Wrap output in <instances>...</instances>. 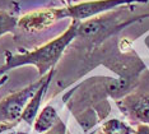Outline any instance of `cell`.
Here are the masks:
<instances>
[{"label":"cell","instance_id":"52a82bcc","mask_svg":"<svg viewBox=\"0 0 149 134\" xmlns=\"http://www.w3.org/2000/svg\"><path fill=\"white\" fill-rule=\"evenodd\" d=\"M54 74H55V69H51L45 75V79H43L42 84L40 86V88L35 92V95L31 97L29 102L27 104L24 110H23V114L21 116V121H24L26 124H28V125H33V123H35L37 115H38V112H40V107H41V102L43 100V96H45L47 89H49V86L52 81Z\"/></svg>","mask_w":149,"mask_h":134},{"label":"cell","instance_id":"ba28073f","mask_svg":"<svg viewBox=\"0 0 149 134\" xmlns=\"http://www.w3.org/2000/svg\"><path fill=\"white\" fill-rule=\"evenodd\" d=\"M59 120L60 118L55 107L52 105H46L42 110H40L38 115L33 123V129L38 134H45L51 128H54Z\"/></svg>","mask_w":149,"mask_h":134},{"label":"cell","instance_id":"7c38bea8","mask_svg":"<svg viewBox=\"0 0 149 134\" xmlns=\"http://www.w3.org/2000/svg\"><path fill=\"white\" fill-rule=\"evenodd\" d=\"M17 124H8V123H0V134H4L9 130H13Z\"/></svg>","mask_w":149,"mask_h":134},{"label":"cell","instance_id":"277c9868","mask_svg":"<svg viewBox=\"0 0 149 134\" xmlns=\"http://www.w3.org/2000/svg\"><path fill=\"white\" fill-rule=\"evenodd\" d=\"M43 79H45V75L40 78L38 81L28 84L27 87L3 98L0 101V123L18 124L21 121L23 110L29 102L31 97L35 95V92L42 84Z\"/></svg>","mask_w":149,"mask_h":134},{"label":"cell","instance_id":"8992f818","mask_svg":"<svg viewBox=\"0 0 149 134\" xmlns=\"http://www.w3.org/2000/svg\"><path fill=\"white\" fill-rule=\"evenodd\" d=\"M65 18H68L65 8H47L19 17L17 27L27 33H35L49 28L57 20Z\"/></svg>","mask_w":149,"mask_h":134},{"label":"cell","instance_id":"3957f363","mask_svg":"<svg viewBox=\"0 0 149 134\" xmlns=\"http://www.w3.org/2000/svg\"><path fill=\"white\" fill-rule=\"evenodd\" d=\"M116 105L129 119L149 125V73L147 70L133 91L116 100Z\"/></svg>","mask_w":149,"mask_h":134},{"label":"cell","instance_id":"8fae6325","mask_svg":"<svg viewBox=\"0 0 149 134\" xmlns=\"http://www.w3.org/2000/svg\"><path fill=\"white\" fill-rule=\"evenodd\" d=\"M45 134H68L66 124L63 121V120H59V121L56 123V125L50 129L49 132H46Z\"/></svg>","mask_w":149,"mask_h":134},{"label":"cell","instance_id":"5b68a950","mask_svg":"<svg viewBox=\"0 0 149 134\" xmlns=\"http://www.w3.org/2000/svg\"><path fill=\"white\" fill-rule=\"evenodd\" d=\"M149 0H93V1H83L79 4H72L65 8L66 17L79 22L101 15L104 12L115 10L118 6H124L136 3H148Z\"/></svg>","mask_w":149,"mask_h":134},{"label":"cell","instance_id":"6da1fadb","mask_svg":"<svg viewBox=\"0 0 149 134\" xmlns=\"http://www.w3.org/2000/svg\"><path fill=\"white\" fill-rule=\"evenodd\" d=\"M78 27L79 20L72 19V23L65 32L35 50L23 51L21 54H12L10 51H6L5 63L0 65V75L23 65L36 67L40 78L46 75L51 69H55V65L60 60L65 49L78 37Z\"/></svg>","mask_w":149,"mask_h":134},{"label":"cell","instance_id":"4fadbf2b","mask_svg":"<svg viewBox=\"0 0 149 134\" xmlns=\"http://www.w3.org/2000/svg\"><path fill=\"white\" fill-rule=\"evenodd\" d=\"M134 134H149V125L140 124L138 126V129L134 132Z\"/></svg>","mask_w":149,"mask_h":134},{"label":"cell","instance_id":"7a4b0ae2","mask_svg":"<svg viewBox=\"0 0 149 134\" xmlns=\"http://www.w3.org/2000/svg\"><path fill=\"white\" fill-rule=\"evenodd\" d=\"M149 18V14H143L134 18H129L124 22H116L113 15L110 17H94V18L87 19L84 22H79L78 27V37L82 40H87L92 42L94 46L100 45L102 41L108 39L110 36L117 33L124 27L130 26L133 23L141 22L143 19Z\"/></svg>","mask_w":149,"mask_h":134},{"label":"cell","instance_id":"5bb4252c","mask_svg":"<svg viewBox=\"0 0 149 134\" xmlns=\"http://www.w3.org/2000/svg\"><path fill=\"white\" fill-rule=\"evenodd\" d=\"M8 79H9V75H8V74L0 75V87H1V86H4L6 82H8Z\"/></svg>","mask_w":149,"mask_h":134},{"label":"cell","instance_id":"9c48e42d","mask_svg":"<svg viewBox=\"0 0 149 134\" xmlns=\"http://www.w3.org/2000/svg\"><path fill=\"white\" fill-rule=\"evenodd\" d=\"M134 132L135 130L126 123L117 119H111L92 134H134Z\"/></svg>","mask_w":149,"mask_h":134},{"label":"cell","instance_id":"30bf717a","mask_svg":"<svg viewBox=\"0 0 149 134\" xmlns=\"http://www.w3.org/2000/svg\"><path fill=\"white\" fill-rule=\"evenodd\" d=\"M18 18L10 12L6 10H0V37L6 35V33L14 32L17 28Z\"/></svg>","mask_w":149,"mask_h":134},{"label":"cell","instance_id":"9a60e30c","mask_svg":"<svg viewBox=\"0 0 149 134\" xmlns=\"http://www.w3.org/2000/svg\"><path fill=\"white\" fill-rule=\"evenodd\" d=\"M65 1L68 3V5H72V1H73V0H65Z\"/></svg>","mask_w":149,"mask_h":134}]
</instances>
